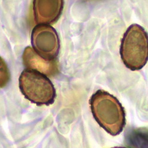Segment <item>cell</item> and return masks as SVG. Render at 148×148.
<instances>
[{"label": "cell", "instance_id": "obj_1", "mask_svg": "<svg viewBox=\"0 0 148 148\" xmlns=\"http://www.w3.org/2000/svg\"><path fill=\"white\" fill-rule=\"evenodd\" d=\"M90 104L95 120L107 132L113 136L122 132L126 125V114L116 97L99 90L91 96Z\"/></svg>", "mask_w": 148, "mask_h": 148}, {"label": "cell", "instance_id": "obj_2", "mask_svg": "<svg viewBox=\"0 0 148 148\" xmlns=\"http://www.w3.org/2000/svg\"><path fill=\"white\" fill-rule=\"evenodd\" d=\"M147 33L137 24L130 26L123 35L120 46V56L123 64L134 71L142 69L148 59Z\"/></svg>", "mask_w": 148, "mask_h": 148}, {"label": "cell", "instance_id": "obj_3", "mask_svg": "<svg viewBox=\"0 0 148 148\" xmlns=\"http://www.w3.org/2000/svg\"><path fill=\"white\" fill-rule=\"evenodd\" d=\"M19 88L26 99L37 106L53 104L56 90L50 79L44 74L25 69L19 77Z\"/></svg>", "mask_w": 148, "mask_h": 148}, {"label": "cell", "instance_id": "obj_4", "mask_svg": "<svg viewBox=\"0 0 148 148\" xmlns=\"http://www.w3.org/2000/svg\"><path fill=\"white\" fill-rule=\"evenodd\" d=\"M33 50L47 60H55L60 51V40L56 30L48 24H38L32 32Z\"/></svg>", "mask_w": 148, "mask_h": 148}, {"label": "cell", "instance_id": "obj_5", "mask_svg": "<svg viewBox=\"0 0 148 148\" xmlns=\"http://www.w3.org/2000/svg\"><path fill=\"white\" fill-rule=\"evenodd\" d=\"M63 0H34L33 9L34 20L38 24H53L63 11Z\"/></svg>", "mask_w": 148, "mask_h": 148}, {"label": "cell", "instance_id": "obj_6", "mask_svg": "<svg viewBox=\"0 0 148 148\" xmlns=\"http://www.w3.org/2000/svg\"><path fill=\"white\" fill-rule=\"evenodd\" d=\"M23 63L26 69L39 72L49 77L56 76L59 72L58 62L55 60H47L37 53L30 46L24 50Z\"/></svg>", "mask_w": 148, "mask_h": 148}, {"label": "cell", "instance_id": "obj_7", "mask_svg": "<svg viewBox=\"0 0 148 148\" xmlns=\"http://www.w3.org/2000/svg\"><path fill=\"white\" fill-rule=\"evenodd\" d=\"M11 79V73L5 61L0 56V89L5 87Z\"/></svg>", "mask_w": 148, "mask_h": 148}, {"label": "cell", "instance_id": "obj_8", "mask_svg": "<svg viewBox=\"0 0 148 148\" xmlns=\"http://www.w3.org/2000/svg\"><path fill=\"white\" fill-rule=\"evenodd\" d=\"M114 148H126V147H114Z\"/></svg>", "mask_w": 148, "mask_h": 148}]
</instances>
